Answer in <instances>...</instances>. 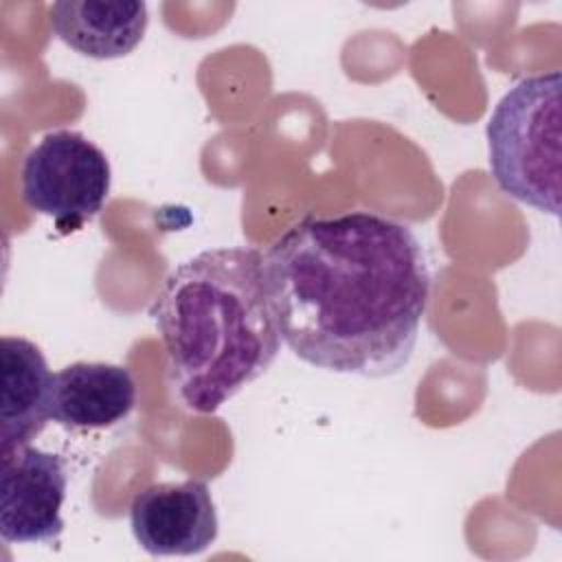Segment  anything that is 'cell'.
Masks as SVG:
<instances>
[{"label":"cell","mask_w":562,"mask_h":562,"mask_svg":"<svg viewBox=\"0 0 562 562\" xmlns=\"http://www.w3.org/2000/svg\"><path fill=\"white\" fill-rule=\"evenodd\" d=\"M136 404V384L127 367L72 362L53 375L50 419L70 430L110 428Z\"/></svg>","instance_id":"cell-7"},{"label":"cell","mask_w":562,"mask_h":562,"mask_svg":"<svg viewBox=\"0 0 562 562\" xmlns=\"http://www.w3.org/2000/svg\"><path fill=\"white\" fill-rule=\"evenodd\" d=\"M182 406L215 413L277 360L281 331L257 248H209L178 263L149 305Z\"/></svg>","instance_id":"cell-2"},{"label":"cell","mask_w":562,"mask_h":562,"mask_svg":"<svg viewBox=\"0 0 562 562\" xmlns=\"http://www.w3.org/2000/svg\"><path fill=\"white\" fill-rule=\"evenodd\" d=\"M0 454L31 443L50 419L53 373L40 347L20 336L0 340Z\"/></svg>","instance_id":"cell-8"},{"label":"cell","mask_w":562,"mask_h":562,"mask_svg":"<svg viewBox=\"0 0 562 562\" xmlns=\"http://www.w3.org/2000/svg\"><path fill=\"white\" fill-rule=\"evenodd\" d=\"M560 70L525 77L501 97L485 127L498 189L549 215L560 213Z\"/></svg>","instance_id":"cell-3"},{"label":"cell","mask_w":562,"mask_h":562,"mask_svg":"<svg viewBox=\"0 0 562 562\" xmlns=\"http://www.w3.org/2000/svg\"><path fill=\"white\" fill-rule=\"evenodd\" d=\"M149 24L136 0H61L50 4V29L75 53L90 59L130 55Z\"/></svg>","instance_id":"cell-9"},{"label":"cell","mask_w":562,"mask_h":562,"mask_svg":"<svg viewBox=\"0 0 562 562\" xmlns=\"http://www.w3.org/2000/svg\"><path fill=\"white\" fill-rule=\"evenodd\" d=\"M281 340L303 362L362 378L402 371L430 301L415 233L373 211L307 215L263 255Z\"/></svg>","instance_id":"cell-1"},{"label":"cell","mask_w":562,"mask_h":562,"mask_svg":"<svg viewBox=\"0 0 562 562\" xmlns=\"http://www.w3.org/2000/svg\"><path fill=\"white\" fill-rule=\"evenodd\" d=\"M0 538L7 544L55 542L64 531L66 465L31 443L0 454Z\"/></svg>","instance_id":"cell-5"},{"label":"cell","mask_w":562,"mask_h":562,"mask_svg":"<svg viewBox=\"0 0 562 562\" xmlns=\"http://www.w3.org/2000/svg\"><path fill=\"white\" fill-rule=\"evenodd\" d=\"M112 182L101 147L75 130L44 134L20 167L26 206L55 222L61 233L79 231L103 209Z\"/></svg>","instance_id":"cell-4"},{"label":"cell","mask_w":562,"mask_h":562,"mask_svg":"<svg viewBox=\"0 0 562 562\" xmlns=\"http://www.w3.org/2000/svg\"><path fill=\"white\" fill-rule=\"evenodd\" d=\"M134 540L149 555H198L217 538V512L206 481L154 483L130 505Z\"/></svg>","instance_id":"cell-6"}]
</instances>
